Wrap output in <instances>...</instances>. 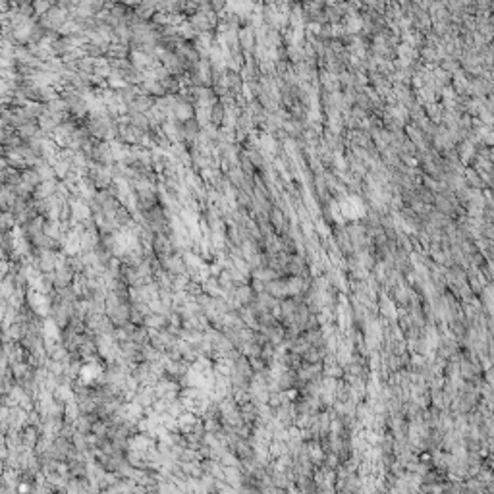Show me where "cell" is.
Instances as JSON below:
<instances>
[{
	"label": "cell",
	"mask_w": 494,
	"mask_h": 494,
	"mask_svg": "<svg viewBox=\"0 0 494 494\" xmlns=\"http://www.w3.org/2000/svg\"><path fill=\"white\" fill-rule=\"evenodd\" d=\"M174 114L180 118V120H187L191 116V108H190V104H185V103H176L174 104Z\"/></svg>",
	"instance_id": "6da1fadb"
}]
</instances>
